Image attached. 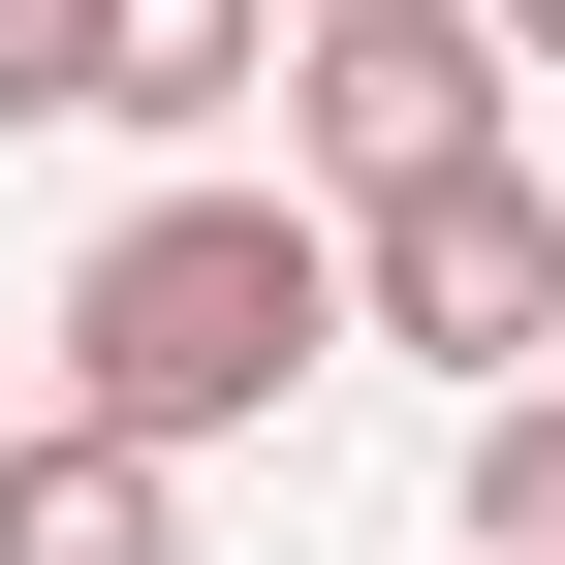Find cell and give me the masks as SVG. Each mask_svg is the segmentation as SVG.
Instances as JSON below:
<instances>
[{"mask_svg": "<svg viewBox=\"0 0 565 565\" xmlns=\"http://www.w3.org/2000/svg\"><path fill=\"white\" fill-rule=\"evenodd\" d=\"M345 345V189H126L95 252H63V345L32 408H126V440H282V377Z\"/></svg>", "mask_w": 565, "mask_h": 565, "instance_id": "obj_1", "label": "cell"}, {"mask_svg": "<svg viewBox=\"0 0 565 565\" xmlns=\"http://www.w3.org/2000/svg\"><path fill=\"white\" fill-rule=\"evenodd\" d=\"M503 0H282V189H440V158H503Z\"/></svg>", "mask_w": 565, "mask_h": 565, "instance_id": "obj_2", "label": "cell"}, {"mask_svg": "<svg viewBox=\"0 0 565 565\" xmlns=\"http://www.w3.org/2000/svg\"><path fill=\"white\" fill-rule=\"evenodd\" d=\"M345 315L440 345V377H565V189H534V126L440 158V189H377V221H345Z\"/></svg>", "mask_w": 565, "mask_h": 565, "instance_id": "obj_3", "label": "cell"}, {"mask_svg": "<svg viewBox=\"0 0 565 565\" xmlns=\"http://www.w3.org/2000/svg\"><path fill=\"white\" fill-rule=\"evenodd\" d=\"M95 126H126V158L282 126V0H95Z\"/></svg>", "mask_w": 565, "mask_h": 565, "instance_id": "obj_4", "label": "cell"}, {"mask_svg": "<svg viewBox=\"0 0 565 565\" xmlns=\"http://www.w3.org/2000/svg\"><path fill=\"white\" fill-rule=\"evenodd\" d=\"M0 565H189V440L32 408V440H0Z\"/></svg>", "mask_w": 565, "mask_h": 565, "instance_id": "obj_5", "label": "cell"}, {"mask_svg": "<svg viewBox=\"0 0 565 565\" xmlns=\"http://www.w3.org/2000/svg\"><path fill=\"white\" fill-rule=\"evenodd\" d=\"M471 565H565V377H471Z\"/></svg>", "mask_w": 565, "mask_h": 565, "instance_id": "obj_6", "label": "cell"}, {"mask_svg": "<svg viewBox=\"0 0 565 565\" xmlns=\"http://www.w3.org/2000/svg\"><path fill=\"white\" fill-rule=\"evenodd\" d=\"M0 126H95V0H0Z\"/></svg>", "mask_w": 565, "mask_h": 565, "instance_id": "obj_7", "label": "cell"}, {"mask_svg": "<svg viewBox=\"0 0 565 565\" xmlns=\"http://www.w3.org/2000/svg\"><path fill=\"white\" fill-rule=\"evenodd\" d=\"M503 63H565V0H503Z\"/></svg>", "mask_w": 565, "mask_h": 565, "instance_id": "obj_8", "label": "cell"}, {"mask_svg": "<svg viewBox=\"0 0 565 565\" xmlns=\"http://www.w3.org/2000/svg\"><path fill=\"white\" fill-rule=\"evenodd\" d=\"M0 440H32V408H0Z\"/></svg>", "mask_w": 565, "mask_h": 565, "instance_id": "obj_9", "label": "cell"}]
</instances>
